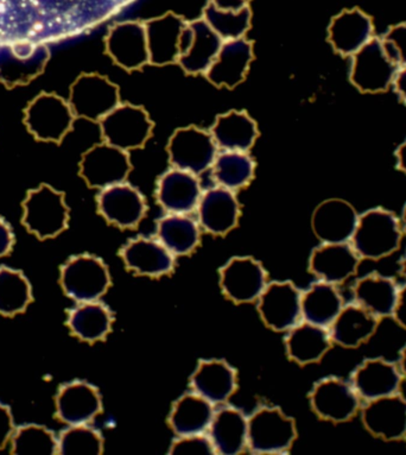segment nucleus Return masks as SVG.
<instances>
[{
	"label": "nucleus",
	"instance_id": "f257e3e1",
	"mask_svg": "<svg viewBox=\"0 0 406 455\" xmlns=\"http://www.w3.org/2000/svg\"><path fill=\"white\" fill-rule=\"evenodd\" d=\"M134 0H0V40H61L122 12Z\"/></svg>",
	"mask_w": 406,
	"mask_h": 455
},
{
	"label": "nucleus",
	"instance_id": "f03ea898",
	"mask_svg": "<svg viewBox=\"0 0 406 455\" xmlns=\"http://www.w3.org/2000/svg\"><path fill=\"white\" fill-rule=\"evenodd\" d=\"M402 226L397 215L385 208H373L359 215L351 245L362 259L379 260L397 251Z\"/></svg>",
	"mask_w": 406,
	"mask_h": 455
},
{
	"label": "nucleus",
	"instance_id": "7ed1b4c3",
	"mask_svg": "<svg viewBox=\"0 0 406 455\" xmlns=\"http://www.w3.org/2000/svg\"><path fill=\"white\" fill-rule=\"evenodd\" d=\"M22 207L24 228L41 241L58 237L68 228L69 208L65 193L47 183L29 190Z\"/></svg>",
	"mask_w": 406,
	"mask_h": 455
},
{
	"label": "nucleus",
	"instance_id": "20e7f679",
	"mask_svg": "<svg viewBox=\"0 0 406 455\" xmlns=\"http://www.w3.org/2000/svg\"><path fill=\"white\" fill-rule=\"evenodd\" d=\"M68 100L41 92L24 109V124L38 142L61 144L76 122Z\"/></svg>",
	"mask_w": 406,
	"mask_h": 455
},
{
	"label": "nucleus",
	"instance_id": "39448f33",
	"mask_svg": "<svg viewBox=\"0 0 406 455\" xmlns=\"http://www.w3.org/2000/svg\"><path fill=\"white\" fill-rule=\"evenodd\" d=\"M63 292L77 303L99 301L111 287V275L104 260L97 256H73L60 270Z\"/></svg>",
	"mask_w": 406,
	"mask_h": 455
},
{
	"label": "nucleus",
	"instance_id": "423d86ee",
	"mask_svg": "<svg viewBox=\"0 0 406 455\" xmlns=\"http://www.w3.org/2000/svg\"><path fill=\"white\" fill-rule=\"evenodd\" d=\"M102 142L123 151L142 149L151 139L154 123L149 113L133 104H120L99 122Z\"/></svg>",
	"mask_w": 406,
	"mask_h": 455
},
{
	"label": "nucleus",
	"instance_id": "0eeeda50",
	"mask_svg": "<svg viewBox=\"0 0 406 455\" xmlns=\"http://www.w3.org/2000/svg\"><path fill=\"white\" fill-rule=\"evenodd\" d=\"M298 439L295 419L280 408L258 409L249 419L247 447L257 454H284Z\"/></svg>",
	"mask_w": 406,
	"mask_h": 455
},
{
	"label": "nucleus",
	"instance_id": "6e6552de",
	"mask_svg": "<svg viewBox=\"0 0 406 455\" xmlns=\"http://www.w3.org/2000/svg\"><path fill=\"white\" fill-rule=\"evenodd\" d=\"M68 102L76 118L99 123L120 104V92L108 77L84 73L70 86Z\"/></svg>",
	"mask_w": 406,
	"mask_h": 455
},
{
	"label": "nucleus",
	"instance_id": "1a4fd4ad",
	"mask_svg": "<svg viewBox=\"0 0 406 455\" xmlns=\"http://www.w3.org/2000/svg\"><path fill=\"white\" fill-rule=\"evenodd\" d=\"M167 151L171 168L197 176L210 171L219 154L211 132L193 125L176 130Z\"/></svg>",
	"mask_w": 406,
	"mask_h": 455
},
{
	"label": "nucleus",
	"instance_id": "9d476101",
	"mask_svg": "<svg viewBox=\"0 0 406 455\" xmlns=\"http://www.w3.org/2000/svg\"><path fill=\"white\" fill-rule=\"evenodd\" d=\"M132 164L127 151L101 142L81 157L79 175L90 188L105 189L126 182Z\"/></svg>",
	"mask_w": 406,
	"mask_h": 455
},
{
	"label": "nucleus",
	"instance_id": "9b49d317",
	"mask_svg": "<svg viewBox=\"0 0 406 455\" xmlns=\"http://www.w3.org/2000/svg\"><path fill=\"white\" fill-rule=\"evenodd\" d=\"M49 60L48 45L19 40L0 45V83L23 86L44 73Z\"/></svg>",
	"mask_w": 406,
	"mask_h": 455
},
{
	"label": "nucleus",
	"instance_id": "f8f14e48",
	"mask_svg": "<svg viewBox=\"0 0 406 455\" xmlns=\"http://www.w3.org/2000/svg\"><path fill=\"white\" fill-rule=\"evenodd\" d=\"M398 66L384 51L383 42L372 38L353 55L351 81L362 93H380L394 84Z\"/></svg>",
	"mask_w": 406,
	"mask_h": 455
},
{
	"label": "nucleus",
	"instance_id": "ddd939ff",
	"mask_svg": "<svg viewBox=\"0 0 406 455\" xmlns=\"http://www.w3.org/2000/svg\"><path fill=\"white\" fill-rule=\"evenodd\" d=\"M362 398L351 382L327 377L319 380L309 394L310 407L321 419L344 423L354 418L360 411Z\"/></svg>",
	"mask_w": 406,
	"mask_h": 455
},
{
	"label": "nucleus",
	"instance_id": "4468645a",
	"mask_svg": "<svg viewBox=\"0 0 406 455\" xmlns=\"http://www.w3.org/2000/svg\"><path fill=\"white\" fill-rule=\"evenodd\" d=\"M258 312L271 330L291 331L302 317V292L291 281L271 282L258 299Z\"/></svg>",
	"mask_w": 406,
	"mask_h": 455
},
{
	"label": "nucleus",
	"instance_id": "2eb2a0df",
	"mask_svg": "<svg viewBox=\"0 0 406 455\" xmlns=\"http://www.w3.org/2000/svg\"><path fill=\"white\" fill-rule=\"evenodd\" d=\"M219 275L225 298L236 305L258 301L268 284L263 264L252 257H235L219 270Z\"/></svg>",
	"mask_w": 406,
	"mask_h": 455
},
{
	"label": "nucleus",
	"instance_id": "dca6fc26",
	"mask_svg": "<svg viewBox=\"0 0 406 455\" xmlns=\"http://www.w3.org/2000/svg\"><path fill=\"white\" fill-rule=\"evenodd\" d=\"M105 51L116 66L127 72L150 65L146 26L139 20L115 24L105 38Z\"/></svg>",
	"mask_w": 406,
	"mask_h": 455
},
{
	"label": "nucleus",
	"instance_id": "f3484780",
	"mask_svg": "<svg viewBox=\"0 0 406 455\" xmlns=\"http://www.w3.org/2000/svg\"><path fill=\"white\" fill-rule=\"evenodd\" d=\"M224 40L203 19L187 23L178 65L188 76H206Z\"/></svg>",
	"mask_w": 406,
	"mask_h": 455
},
{
	"label": "nucleus",
	"instance_id": "a211bd4d",
	"mask_svg": "<svg viewBox=\"0 0 406 455\" xmlns=\"http://www.w3.org/2000/svg\"><path fill=\"white\" fill-rule=\"evenodd\" d=\"M97 207L98 213L108 224L122 230L137 228L147 212L146 197L126 182L101 189L97 196Z\"/></svg>",
	"mask_w": 406,
	"mask_h": 455
},
{
	"label": "nucleus",
	"instance_id": "6ab92c4d",
	"mask_svg": "<svg viewBox=\"0 0 406 455\" xmlns=\"http://www.w3.org/2000/svg\"><path fill=\"white\" fill-rule=\"evenodd\" d=\"M203 193L199 176L171 168L157 180L155 196L168 214H190L197 210Z\"/></svg>",
	"mask_w": 406,
	"mask_h": 455
},
{
	"label": "nucleus",
	"instance_id": "aec40b11",
	"mask_svg": "<svg viewBox=\"0 0 406 455\" xmlns=\"http://www.w3.org/2000/svg\"><path fill=\"white\" fill-rule=\"evenodd\" d=\"M102 411L101 395L84 380L63 384L55 397V415L68 426L88 425Z\"/></svg>",
	"mask_w": 406,
	"mask_h": 455
},
{
	"label": "nucleus",
	"instance_id": "412c9836",
	"mask_svg": "<svg viewBox=\"0 0 406 455\" xmlns=\"http://www.w3.org/2000/svg\"><path fill=\"white\" fill-rule=\"evenodd\" d=\"M362 421L370 434L385 441L406 439V400L401 394L366 402Z\"/></svg>",
	"mask_w": 406,
	"mask_h": 455
},
{
	"label": "nucleus",
	"instance_id": "4be33fe9",
	"mask_svg": "<svg viewBox=\"0 0 406 455\" xmlns=\"http://www.w3.org/2000/svg\"><path fill=\"white\" fill-rule=\"evenodd\" d=\"M359 215L347 201L328 199L314 211L312 228L314 235L324 244L349 243L358 225Z\"/></svg>",
	"mask_w": 406,
	"mask_h": 455
},
{
	"label": "nucleus",
	"instance_id": "5701e85b",
	"mask_svg": "<svg viewBox=\"0 0 406 455\" xmlns=\"http://www.w3.org/2000/svg\"><path fill=\"white\" fill-rule=\"evenodd\" d=\"M196 211L200 228L219 237L235 230L242 214L235 193L219 186L203 193Z\"/></svg>",
	"mask_w": 406,
	"mask_h": 455
},
{
	"label": "nucleus",
	"instance_id": "b1692460",
	"mask_svg": "<svg viewBox=\"0 0 406 455\" xmlns=\"http://www.w3.org/2000/svg\"><path fill=\"white\" fill-rule=\"evenodd\" d=\"M126 269L139 276L160 278L175 269V256L156 239H131L119 252Z\"/></svg>",
	"mask_w": 406,
	"mask_h": 455
},
{
	"label": "nucleus",
	"instance_id": "393cba45",
	"mask_svg": "<svg viewBox=\"0 0 406 455\" xmlns=\"http://www.w3.org/2000/svg\"><path fill=\"white\" fill-rule=\"evenodd\" d=\"M402 382L398 365L384 358L365 359L351 376L356 394L366 402L398 394Z\"/></svg>",
	"mask_w": 406,
	"mask_h": 455
},
{
	"label": "nucleus",
	"instance_id": "a878e982",
	"mask_svg": "<svg viewBox=\"0 0 406 455\" xmlns=\"http://www.w3.org/2000/svg\"><path fill=\"white\" fill-rule=\"evenodd\" d=\"M253 59V44L245 37L224 41L206 77L214 86L232 90L246 79Z\"/></svg>",
	"mask_w": 406,
	"mask_h": 455
},
{
	"label": "nucleus",
	"instance_id": "bb28decb",
	"mask_svg": "<svg viewBox=\"0 0 406 455\" xmlns=\"http://www.w3.org/2000/svg\"><path fill=\"white\" fill-rule=\"evenodd\" d=\"M187 20L169 12L144 23L150 65L163 67L178 63Z\"/></svg>",
	"mask_w": 406,
	"mask_h": 455
},
{
	"label": "nucleus",
	"instance_id": "cd10ccee",
	"mask_svg": "<svg viewBox=\"0 0 406 455\" xmlns=\"http://www.w3.org/2000/svg\"><path fill=\"white\" fill-rule=\"evenodd\" d=\"M362 259L349 243L324 244L310 255L309 271L320 281L341 284L358 271Z\"/></svg>",
	"mask_w": 406,
	"mask_h": 455
},
{
	"label": "nucleus",
	"instance_id": "c85d7f7f",
	"mask_svg": "<svg viewBox=\"0 0 406 455\" xmlns=\"http://www.w3.org/2000/svg\"><path fill=\"white\" fill-rule=\"evenodd\" d=\"M373 20L358 8L344 10L331 20L328 41L338 54L353 56L373 38Z\"/></svg>",
	"mask_w": 406,
	"mask_h": 455
},
{
	"label": "nucleus",
	"instance_id": "c756f323",
	"mask_svg": "<svg viewBox=\"0 0 406 455\" xmlns=\"http://www.w3.org/2000/svg\"><path fill=\"white\" fill-rule=\"evenodd\" d=\"M190 387L211 403H225L238 387L235 369L221 359L201 361L190 377Z\"/></svg>",
	"mask_w": 406,
	"mask_h": 455
},
{
	"label": "nucleus",
	"instance_id": "7c9ffc66",
	"mask_svg": "<svg viewBox=\"0 0 406 455\" xmlns=\"http://www.w3.org/2000/svg\"><path fill=\"white\" fill-rule=\"evenodd\" d=\"M219 151L249 153L259 137L256 121L245 111L219 115L210 130Z\"/></svg>",
	"mask_w": 406,
	"mask_h": 455
},
{
	"label": "nucleus",
	"instance_id": "2f4dec72",
	"mask_svg": "<svg viewBox=\"0 0 406 455\" xmlns=\"http://www.w3.org/2000/svg\"><path fill=\"white\" fill-rule=\"evenodd\" d=\"M331 347L333 340L328 328L306 321L292 327L285 338L288 357L302 366L319 363Z\"/></svg>",
	"mask_w": 406,
	"mask_h": 455
},
{
	"label": "nucleus",
	"instance_id": "473e14b6",
	"mask_svg": "<svg viewBox=\"0 0 406 455\" xmlns=\"http://www.w3.org/2000/svg\"><path fill=\"white\" fill-rule=\"evenodd\" d=\"M379 321L355 302L344 306L328 331L333 343L345 348H356L373 337Z\"/></svg>",
	"mask_w": 406,
	"mask_h": 455
},
{
	"label": "nucleus",
	"instance_id": "72a5a7b5",
	"mask_svg": "<svg viewBox=\"0 0 406 455\" xmlns=\"http://www.w3.org/2000/svg\"><path fill=\"white\" fill-rule=\"evenodd\" d=\"M210 439L215 453L236 455L247 447L249 419L238 409L226 407L215 412L210 426Z\"/></svg>",
	"mask_w": 406,
	"mask_h": 455
},
{
	"label": "nucleus",
	"instance_id": "f704fd0d",
	"mask_svg": "<svg viewBox=\"0 0 406 455\" xmlns=\"http://www.w3.org/2000/svg\"><path fill=\"white\" fill-rule=\"evenodd\" d=\"M214 404L195 393L183 395L172 405L168 423L178 436L197 435L210 429Z\"/></svg>",
	"mask_w": 406,
	"mask_h": 455
},
{
	"label": "nucleus",
	"instance_id": "c9c22d12",
	"mask_svg": "<svg viewBox=\"0 0 406 455\" xmlns=\"http://www.w3.org/2000/svg\"><path fill=\"white\" fill-rule=\"evenodd\" d=\"M353 294L358 305L381 319L394 315L399 288L394 278L373 273L356 282Z\"/></svg>",
	"mask_w": 406,
	"mask_h": 455
},
{
	"label": "nucleus",
	"instance_id": "e433bc0d",
	"mask_svg": "<svg viewBox=\"0 0 406 455\" xmlns=\"http://www.w3.org/2000/svg\"><path fill=\"white\" fill-rule=\"evenodd\" d=\"M115 316L111 309L99 301L79 303L69 310L67 326L70 333L84 343L105 340L112 330Z\"/></svg>",
	"mask_w": 406,
	"mask_h": 455
},
{
	"label": "nucleus",
	"instance_id": "4c0bfd02",
	"mask_svg": "<svg viewBox=\"0 0 406 455\" xmlns=\"http://www.w3.org/2000/svg\"><path fill=\"white\" fill-rule=\"evenodd\" d=\"M157 238L175 257L188 256L200 245V224L188 214H168L157 222Z\"/></svg>",
	"mask_w": 406,
	"mask_h": 455
},
{
	"label": "nucleus",
	"instance_id": "58836bf2",
	"mask_svg": "<svg viewBox=\"0 0 406 455\" xmlns=\"http://www.w3.org/2000/svg\"><path fill=\"white\" fill-rule=\"evenodd\" d=\"M344 306V299L337 287L327 282H317L302 292V317L317 326L330 328Z\"/></svg>",
	"mask_w": 406,
	"mask_h": 455
},
{
	"label": "nucleus",
	"instance_id": "ea45409f",
	"mask_svg": "<svg viewBox=\"0 0 406 455\" xmlns=\"http://www.w3.org/2000/svg\"><path fill=\"white\" fill-rule=\"evenodd\" d=\"M211 171L217 186L235 193L252 182L256 161L249 153L220 151Z\"/></svg>",
	"mask_w": 406,
	"mask_h": 455
},
{
	"label": "nucleus",
	"instance_id": "a19ab883",
	"mask_svg": "<svg viewBox=\"0 0 406 455\" xmlns=\"http://www.w3.org/2000/svg\"><path fill=\"white\" fill-rule=\"evenodd\" d=\"M30 282L22 271L0 267V315L16 316L33 302Z\"/></svg>",
	"mask_w": 406,
	"mask_h": 455
},
{
	"label": "nucleus",
	"instance_id": "79ce46f5",
	"mask_svg": "<svg viewBox=\"0 0 406 455\" xmlns=\"http://www.w3.org/2000/svg\"><path fill=\"white\" fill-rule=\"evenodd\" d=\"M203 19L224 41L236 40L246 36L251 28L250 6L243 9L218 8L210 3L204 10Z\"/></svg>",
	"mask_w": 406,
	"mask_h": 455
},
{
	"label": "nucleus",
	"instance_id": "37998d69",
	"mask_svg": "<svg viewBox=\"0 0 406 455\" xmlns=\"http://www.w3.org/2000/svg\"><path fill=\"white\" fill-rule=\"evenodd\" d=\"M12 453L17 455L59 454L58 437L44 426L27 425L15 430L12 437Z\"/></svg>",
	"mask_w": 406,
	"mask_h": 455
},
{
	"label": "nucleus",
	"instance_id": "c03bdc74",
	"mask_svg": "<svg viewBox=\"0 0 406 455\" xmlns=\"http://www.w3.org/2000/svg\"><path fill=\"white\" fill-rule=\"evenodd\" d=\"M59 454L99 455L104 451L101 434L87 425L69 426L58 437Z\"/></svg>",
	"mask_w": 406,
	"mask_h": 455
},
{
	"label": "nucleus",
	"instance_id": "a18cd8bd",
	"mask_svg": "<svg viewBox=\"0 0 406 455\" xmlns=\"http://www.w3.org/2000/svg\"><path fill=\"white\" fill-rule=\"evenodd\" d=\"M381 42L392 62L398 67L406 66V23L392 27Z\"/></svg>",
	"mask_w": 406,
	"mask_h": 455
},
{
	"label": "nucleus",
	"instance_id": "49530a36",
	"mask_svg": "<svg viewBox=\"0 0 406 455\" xmlns=\"http://www.w3.org/2000/svg\"><path fill=\"white\" fill-rule=\"evenodd\" d=\"M171 454H217L215 453L213 443L210 436L204 434H197V435L179 436L172 443L171 447Z\"/></svg>",
	"mask_w": 406,
	"mask_h": 455
},
{
	"label": "nucleus",
	"instance_id": "de8ad7c7",
	"mask_svg": "<svg viewBox=\"0 0 406 455\" xmlns=\"http://www.w3.org/2000/svg\"><path fill=\"white\" fill-rule=\"evenodd\" d=\"M15 430V423H13L10 408L0 403V450H3L12 441Z\"/></svg>",
	"mask_w": 406,
	"mask_h": 455
},
{
	"label": "nucleus",
	"instance_id": "09e8293b",
	"mask_svg": "<svg viewBox=\"0 0 406 455\" xmlns=\"http://www.w3.org/2000/svg\"><path fill=\"white\" fill-rule=\"evenodd\" d=\"M15 246V235L4 218H0V259L10 255Z\"/></svg>",
	"mask_w": 406,
	"mask_h": 455
},
{
	"label": "nucleus",
	"instance_id": "8fccbe9b",
	"mask_svg": "<svg viewBox=\"0 0 406 455\" xmlns=\"http://www.w3.org/2000/svg\"><path fill=\"white\" fill-rule=\"evenodd\" d=\"M395 323L406 330V285L399 288L398 301L395 305L394 315Z\"/></svg>",
	"mask_w": 406,
	"mask_h": 455
},
{
	"label": "nucleus",
	"instance_id": "3c124183",
	"mask_svg": "<svg viewBox=\"0 0 406 455\" xmlns=\"http://www.w3.org/2000/svg\"><path fill=\"white\" fill-rule=\"evenodd\" d=\"M394 84L395 92L402 100L406 102V66L402 67L395 74Z\"/></svg>",
	"mask_w": 406,
	"mask_h": 455
},
{
	"label": "nucleus",
	"instance_id": "603ef678",
	"mask_svg": "<svg viewBox=\"0 0 406 455\" xmlns=\"http://www.w3.org/2000/svg\"><path fill=\"white\" fill-rule=\"evenodd\" d=\"M252 0H210V3L219 8L224 9H243L249 6Z\"/></svg>",
	"mask_w": 406,
	"mask_h": 455
},
{
	"label": "nucleus",
	"instance_id": "864d4df0",
	"mask_svg": "<svg viewBox=\"0 0 406 455\" xmlns=\"http://www.w3.org/2000/svg\"><path fill=\"white\" fill-rule=\"evenodd\" d=\"M395 156H397V168L399 171L405 172L406 174V140L402 144L401 147L398 148L397 153H395Z\"/></svg>",
	"mask_w": 406,
	"mask_h": 455
},
{
	"label": "nucleus",
	"instance_id": "5fc2aeb1",
	"mask_svg": "<svg viewBox=\"0 0 406 455\" xmlns=\"http://www.w3.org/2000/svg\"><path fill=\"white\" fill-rule=\"evenodd\" d=\"M398 368L401 370L402 377L406 379V345L402 348L401 355H399Z\"/></svg>",
	"mask_w": 406,
	"mask_h": 455
},
{
	"label": "nucleus",
	"instance_id": "6e6d98bb",
	"mask_svg": "<svg viewBox=\"0 0 406 455\" xmlns=\"http://www.w3.org/2000/svg\"><path fill=\"white\" fill-rule=\"evenodd\" d=\"M401 275L406 278V255L401 260Z\"/></svg>",
	"mask_w": 406,
	"mask_h": 455
},
{
	"label": "nucleus",
	"instance_id": "4d7b16f0",
	"mask_svg": "<svg viewBox=\"0 0 406 455\" xmlns=\"http://www.w3.org/2000/svg\"><path fill=\"white\" fill-rule=\"evenodd\" d=\"M402 232H404V234L406 235V204L404 206V210H402Z\"/></svg>",
	"mask_w": 406,
	"mask_h": 455
}]
</instances>
